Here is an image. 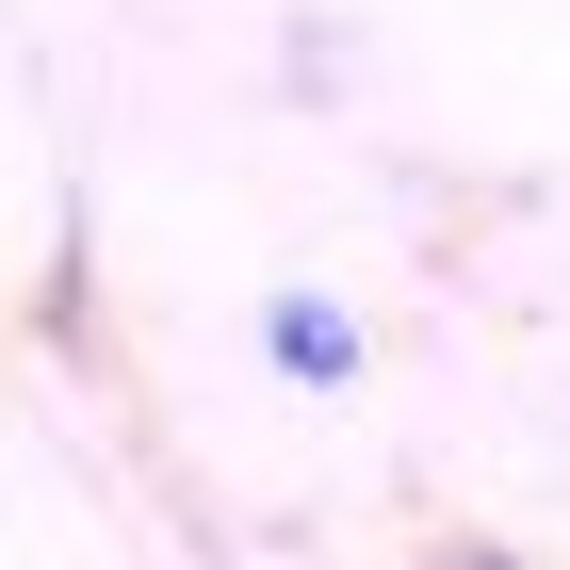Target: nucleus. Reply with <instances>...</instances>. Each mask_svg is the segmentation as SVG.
<instances>
[{
	"mask_svg": "<svg viewBox=\"0 0 570 570\" xmlns=\"http://www.w3.org/2000/svg\"><path fill=\"white\" fill-rule=\"evenodd\" d=\"M262 343H277V375H294V392H343V375H358V309H343V294H277Z\"/></svg>",
	"mask_w": 570,
	"mask_h": 570,
	"instance_id": "nucleus-1",
	"label": "nucleus"
},
{
	"mask_svg": "<svg viewBox=\"0 0 570 570\" xmlns=\"http://www.w3.org/2000/svg\"><path fill=\"white\" fill-rule=\"evenodd\" d=\"M440 570H505V554H473V538H456V554H440Z\"/></svg>",
	"mask_w": 570,
	"mask_h": 570,
	"instance_id": "nucleus-2",
	"label": "nucleus"
}]
</instances>
